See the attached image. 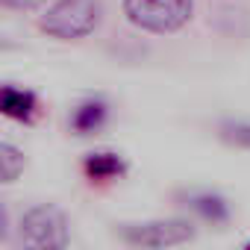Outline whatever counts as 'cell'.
I'll return each instance as SVG.
<instances>
[{
    "label": "cell",
    "mask_w": 250,
    "mask_h": 250,
    "mask_svg": "<svg viewBox=\"0 0 250 250\" xmlns=\"http://www.w3.org/2000/svg\"><path fill=\"white\" fill-rule=\"evenodd\" d=\"M100 24V3L97 0H56L42 15L39 27L50 39L59 42H77L94 33Z\"/></svg>",
    "instance_id": "cell-1"
},
{
    "label": "cell",
    "mask_w": 250,
    "mask_h": 250,
    "mask_svg": "<svg viewBox=\"0 0 250 250\" xmlns=\"http://www.w3.org/2000/svg\"><path fill=\"white\" fill-rule=\"evenodd\" d=\"M194 12V0H124L127 21L145 33L168 36L188 24Z\"/></svg>",
    "instance_id": "cell-2"
},
{
    "label": "cell",
    "mask_w": 250,
    "mask_h": 250,
    "mask_svg": "<svg viewBox=\"0 0 250 250\" xmlns=\"http://www.w3.org/2000/svg\"><path fill=\"white\" fill-rule=\"evenodd\" d=\"M21 241L33 250H62L71 244V227L62 209L39 203L21 218Z\"/></svg>",
    "instance_id": "cell-3"
},
{
    "label": "cell",
    "mask_w": 250,
    "mask_h": 250,
    "mask_svg": "<svg viewBox=\"0 0 250 250\" xmlns=\"http://www.w3.org/2000/svg\"><path fill=\"white\" fill-rule=\"evenodd\" d=\"M194 224L186 218H159V221H139V224H121L118 235L133 247L165 250L177 244H188L194 238Z\"/></svg>",
    "instance_id": "cell-4"
},
{
    "label": "cell",
    "mask_w": 250,
    "mask_h": 250,
    "mask_svg": "<svg viewBox=\"0 0 250 250\" xmlns=\"http://www.w3.org/2000/svg\"><path fill=\"white\" fill-rule=\"evenodd\" d=\"M0 109H3L6 118L15 121H33L36 118V94L18 85H3L0 91Z\"/></svg>",
    "instance_id": "cell-5"
},
{
    "label": "cell",
    "mask_w": 250,
    "mask_h": 250,
    "mask_svg": "<svg viewBox=\"0 0 250 250\" xmlns=\"http://www.w3.org/2000/svg\"><path fill=\"white\" fill-rule=\"evenodd\" d=\"M183 200H186V206H191L194 212H200L206 221H215V224L227 221V215H229L227 200L212 191H188V194H183Z\"/></svg>",
    "instance_id": "cell-6"
},
{
    "label": "cell",
    "mask_w": 250,
    "mask_h": 250,
    "mask_svg": "<svg viewBox=\"0 0 250 250\" xmlns=\"http://www.w3.org/2000/svg\"><path fill=\"white\" fill-rule=\"evenodd\" d=\"M106 112H109V109H106L103 100H85V103H80V106L74 109V115H71V127H74L80 136H88V133H94V130L103 127Z\"/></svg>",
    "instance_id": "cell-7"
},
{
    "label": "cell",
    "mask_w": 250,
    "mask_h": 250,
    "mask_svg": "<svg viewBox=\"0 0 250 250\" xmlns=\"http://www.w3.org/2000/svg\"><path fill=\"white\" fill-rule=\"evenodd\" d=\"M83 171L91 177V180H112L124 171V162L118 153H91L85 162H83Z\"/></svg>",
    "instance_id": "cell-8"
},
{
    "label": "cell",
    "mask_w": 250,
    "mask_h": 250,
    "mask_svg": "<svg viewBox=\"0 0 250 250\" xmlns=\"http://www.w3.org/2000/svg\"><path fill=\"white\" fill-rule=\"evenodd\" d=\"M24 165H27V159H24V153L12 142L0 145V183H15L21 177Z\"/></svg>",
    "instance_id": "cell-9"
},
{
    "label": "cell",
    "mask_w": 250,
    "mask_h": 250,
    "mask_svg": "<svg viewBox=\"0 0 250 250\" xmlns=\"http://www.w3.org/2000/svg\"><path fill=\"white\" fill-rule=\"evenodd\" d=\"M218 136L229 147L250 150V121H221L218 124Z\"/></svg>",
    "instance_id": "cell-10"
},
{
    "label": "cell",
    "mask_w": 250,
    "mask_h": 250,
    "mask_svg": "<svg viewBox=\"0 0 250 250\" xmlns=\"http://www.w3.org/2000/svg\"><path fill=\"white\" fill-rule=\"evenodd\" d=\"M6 9H21V12H30V9H39L44 0H0Z\"/></svg>",
    "instance_id": "cell-11"
},
{
    "label": "cell",
    "mask_w": 250,
    "mask_h": 250,
    "mask_svg": "<svg viewBox=\"0 0 250 250\" xmlns=\"http://www.w3.org/2000/svg\"><path fill=\"white\" fill-rule=\"evenodd\" d=\"M6 235H9V209H6V203H0V241Z\"/></svg>",
    "instance_id": "cell-12"
},
{
    "label": "cell",
    "mask_w": 250,
    "mask_h": 250,
    "mask_svg": "<svg viewBox=\"0 0 250 250\" xmlns=\"http://www.w3.org/2000/svg\"><path fill=\"white\" fill-rule=\"evenodd\" d=\"M247 247H250V244H247Z\"/></svg>",
    "instance_id": "cell-13"
}]
</instances>
